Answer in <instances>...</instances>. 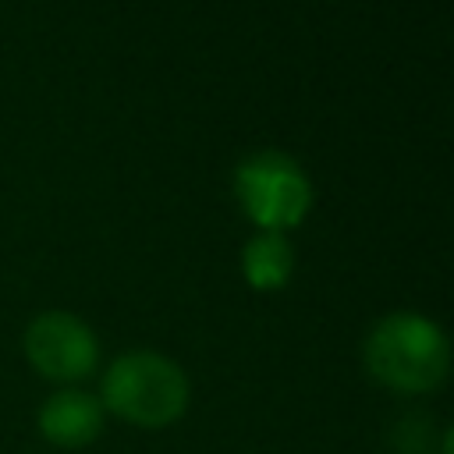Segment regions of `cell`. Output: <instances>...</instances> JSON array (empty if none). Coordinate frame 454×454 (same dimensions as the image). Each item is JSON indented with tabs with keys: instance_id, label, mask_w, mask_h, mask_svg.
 I'll list each match as a JSON object with an SVG mask.
<instances>
[{
	"instance_id": "obj_3",
	"label": "cell",
	"mask_w": 454,
	"mask_h": 454,
	"mask_svg": "<svg viewBox=\"0 0 454 454\" xmlns=\"http://www.w3.org/2000/svg\"><path fill=\"white\" fill-rule=\"evenodd\" d=\"M234 195L252 223L262 231H284L294 227L309 206H312V184L305 170L277 149L252 153L234 170Z\"/></svg>"
},
{
	"instance_id": "obj_5",
	"label": "cell",
	"mask_w": 454,
	"mask_h": 454,
	"mask_svg": "<svg viewBox=\"0 0 454 454\" xmlns=\"http://www.w3.org/2000/svg\"><path fill=\"white\" fill-rule=\"evenodd\" d=\"M99 426H103V408L92 394L82 390H60L39 411V429L60 447L89 443L99 433Z\"/></svg>"
},
{
	"instance_id": "obj_2",
	"label": "cell",
	"mask_w": 454,
	"mask_h": 454,
	"mask_svg": "<svg viewBox=\"0 0 454 454\" xmlns=\"http://www.w3.org/2000/svg\"><path fill=\"white\" fill-rule=\"evenodd\" d=\"M103 401L135 426H167L188 404V380L156 351H128L103 376Z\"/></svg>"
},
{
	"instance_id": "obj_1",
	"label": "cell",
	"mask_w": 454,
	"mask_h": 454,
	"mask_svg": "<svg viewBox=\"0 0 454 454\" xmlns=\"http://www.w3.org/2000/svg\"><path fill=\"white\" fill-rule=\"evenodd\" d=\"M369 372L397 394L433 390L450 365V348L443 330L419 312H390L365 337Z\"/></svg>"
},
{
	"instance_id": "obj_6",
	"label": "cell",
	"mask_w": 454,
	"mask_h": 454,
	"mask_svg": "<svg viewBox=\"0 0 454 454\" xmlns=\"http://www.w3.org/2000/svg\"><path fill=\"white\" fill-rule=\"evenodd\" d=\"M291 266H294V252H291V241L277 231H262L255 234L245 252H241V270H245V280L259 291H273L280 287L287 277H291Z\"/></svg>"
},
{
	"instance_id": "obj_7",
	"label": "cell",
	"mask_w": 454,
	"mask_h": 454,
	"mask_svg": "<svg viewBox=\"0 0 454 454\" xmlns=\"http://www.w3.org/2000/svg\"><path fill=\"white\" fill-rule=\"evenodd\" d=\"M443 454H454V426H450L447 436H443Z\"/></svg>"
},
{
	"instance_id": "obj_4",
	"label": "cell",
	"mask_w": 454,
	"mask_h": 454,
	"mask_svg": "<svg viewBox=\"0 0 454 454\" xmlns=\"http://www.w3.org/2000/svg\"><path fill=\"white\" fill-rule=\"evenodd\" d=\"M28 362L50 380H82L96 369L99 344L71 312H43L25 333Z\"/></svg>"
}]
</instances>
